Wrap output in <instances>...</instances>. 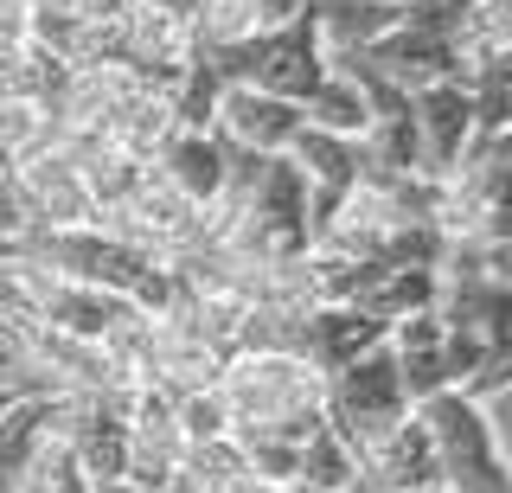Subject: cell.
Segmentation results:
<instances>
[{
  "label": "cell",
  "mask_w": 512,
  "mask_h": 493,
  "mask_svg": "<svg viewBox=\"0 0 512 493\" xmlns=\"http://www.w3.org/2000/svg\"><path fill=\"white\" fill-rule=\"evenodd\" d=\"M237 429L231 436H295L308 442L327 423V372L301 353H231L218 378Z\"/></svg>",
  "instance_id": "cell-1"
},
{
  "label": "cell",
  "mask_w": 512,
  "mask_h": 493,
  "mask_svg": "<svg viewBox=\"0 0 512 493\" xmlns=\"http://www.w3.org/2000/svg\"><path fill=\"white\" fill-rule=\"evenodd\" d=\"M436 308L448 321V365H455V385L474 391L480 378L512 353V289L480 269L474 244H448Z\"/></svg>",
  "instance_id": "cell-2"
},
{
  "label": "cell",
  "mask_w": 512,
  "mask_h": 493,
  "mask_svg": "<svg viewBox=\"0 0 512 493\" xmlns=\"http://www.w3.org/2000/svg\"><path fill=\"white\" fill-rule=\"evenodd\" d=\"M212 65L224 71V84H256V90H269V97H288V103L308 109V97L333 71V52H327V33H320V20L308 7L282 26H263L256 39L218 45Z\"/></svg>",
  "instance_id": "cell-3"
},
{
  "label": "cell",
  "mask_w": 512,
  "mask_h": 493,
  "mask_svg": "<svg viewBox=\"0 0 512 493\" xmlns=\"http://www.w3.org/2000/svg\"><path fill=\"white\" fill-rule=\"evenodd\" d=\"M327 417L352 436V449L372 455L378 442H391L397 429L416 417V391L404 378V365H397L391 340L372 346V353H359L352 365L327 378Z\"/></svg>",
  "instance_id": "cell-4"
},
{
  "label": "cell",
  "mask_w": 512,
  "mask_h": 493,
  "mask_svg": "<svg viewBox=\"0 0 512 493\" xmlns=\"http://www.w3.org/2000/svg\"><path fill=\"white\" fill-rule=\"evenodd\" d=\"M423 417H429V429H436V449H442V468H448V493H506L512 461L500 455L487 397L448 385L436 397H423Z\"/></svg>",
  "instance_id": "cell-5"
},
{
  "label": "cell",
  "mask_w": 512,
  "mask_h": 493,
  "mask_svg": "<svg viewBox=\"0 0 512 493\" xmlns=\"http://www.w3.org/2000/svg\"><path fill=\"white\" fill-rule=\"evenodd\" d=\"M45 225H96L90 180L64 148H45L32 161L7 167V237L45 231Z\"/></svg>",
  "instance_id": "cell-6"
},
{
  "label": "cell",
  "mask_w": 512,
  "mask_h": 493,
  "mask_svg": "<svg viewBox=\"0 0 512 493\" xmlns=\"http://www.w3.org/2000/svg\"><path fill=\"white\" fill-rule=\"evenodd\" d=\"M442 231L448 244H512V167L468 154V167H455L442 180Z\"/></svg>",
  "instance_id": "cell-7"
},
{
  "label": "cell",
  "mask_w": 512,
  "mask_h": 493,
  "mask_svg": "<svg viewBox=\"0 0 512 493\" xmlns=\"http://www.w3.org/2000/svg\"><path fill=\"white\" fill-rule=\"evenodd\" d=\"M295 167L308 173V186H314V244H320V231L333 225V218L346 212V199L365 186V173H372V148H365L359 135H333V129H301L295 135Z\"/></svg>",
  "instance_id": "cell-8"
},
{
  "label": "cell",
  "mask_w": 512,
  "mask_h": 493,
  "mask_svg": "<svg viewBox=\"0 0 512 493\" xmlns=\"http://www.w3.org/2000/svg\"><path fill=\"white\" fill-rule=\"evenodd\" d=\"M391 340V321H378L372 308H359V301H308V314H301L295 327V353L320 365V372H340L352 365L359 353H372V346Z\"/></svg>",
  "instance_id": "cell-9"
},
{
  "label": "cell",
  "mask_w": 512,
  "mask_h": 493,
  "mask_svg": "<svg viewBox=\"0 0 512 493\" xmlns=\"http://www.w3.org/2000/svg\"><path fill=\"white\" fill-rule=\"evenodd\" d=\"M423 109V154H429V180H448L455 167H468V154L480 148V97L474 84L448 77V84L416 90Z\"/></svg>",
  "instance_id": "cell-10"
},
{
  "label": "cell",
  "mask_w": 512,
  "mask_h": 493,
  "mask_svg": "<svg viewBox=\"0 0 512 493\" xmlns=\"http://www.w3.org/2000/svg\"><path fill=\"white\" fill-rule=\"evenodd\" d=\"M301 129H308V109H301V103L269 97V90H256V84H224V103H218V135H224V148L288 154Z\"/></svg>",
  "instance_id": "cell-11"
},
{
  "label": "cell",
  "mask_w": 512,
  "mask_h": 493,
  "mask_svg": "<svg viewBox=\"0 0 512 493\" xmlns=\"http://www.w3.org/2000/svg\"><path fill=\"white\" fill-rule=\"evenodd\" d=\"M359 481H372L384 493H448V468H442V449H436V429H429L423 404H416V417L397 429L391 442H378V449L365 455Z\"/></svg>",
  "instance_id": "cell-12"
},
{
  "label": "cell",
  "mask_w": 512,
  "mask_h": 493,
  "mask_svg": "<svg viewBox=\"0 0 512 493\" xmlns=\"http://www.w3.org/2000/svg\"><path fill=\"white\" fill-rule=\"evenodd\" d=\"M365 58H372L378 71H391L397 84H410V90L461 77V45L442 39V33H423V26H391L378 45H365Z\"/></svg>",
  "instance_id": "cell-13"
},
{
  "label": "cell",
  "mask_w": 512,
  "mask_h": 493,
  "mask_svg": "<svg viewBox=\"0 0 512 493\" xmlns=\"http://www.w3.org/2000/svg\"><path fill=\"white\" fill-rule=\"evenodd\" d=\"M154 167L167 173V180L180 186L192 205H205V212H218L224 186H231V148H224L218 129H180Z\"/></svg>",
  "instance_id": "cell-14"
},
{
  "label": "cell",
  "mask_w": 512,
  "mask_h": 493,
  "mask_svg": "<svg viewBox=\"0 0 512 493\" xmlns=\"http://www.w3.org/2000/svg\"><path fill=\"white\" fill-rule=\"evenodd\" d=\"M391 353H397V365H404V378H410L416 404L455 385V365H448V321H442V308H423V314H410V321H397V327H391Z\"/></svg>",
  "instance_id": "cell-15"
},
{
  "label": "cell",
  "mask_w": 512,
  "mask_h": 493,
  "mask_svg": "<svg viewBox=\"0 0 512 493\" xmlns=\"http://www.w3.org/2000/svg\"><path fill=\"white\" fill-rule=\"evenodd\" d=\"M404 7L410 0H314V20L327 33V52H365L378 45L391 26H404Z\"/></svg>",
  "instance_id": "cell-16"
},
{
  "label": "cell",
  "mask_w": 512,
  "mask_h": 493,
  "mask_svg": "<svg viewBox=\"0 0 512 493\" xmlns=\"http://www.w3.org/2000/svg\"><path fill=\"white\" fill-rule=\"evenodd\" d=\"M308 122L314 129H333V135H372V97H365V84L352 77L346 65L327 71V84L308 97Z\"/></svg>",
  "instance_id": "cell-17"
},
{
  "label": "cell",
  "mask_w": 512,
  "mask_h": 493,
  "mask_svg": "<svg viewBox=\"0 0 512 493\" xmlns=\"http://www.w3.org/2000/svg\"><path fill=\"white\" fill-rule=\"evenodd\" d=\"M359 474H365V455L352 449V436L333 417L301 442V481H308V487H346L352 493V487H359Z\"/></svg>",
  "instance_id": "cell-18"
},
{
  "label": "cell",
  "mask_w": 512,
  "mask_h": 493,
  "mask_svg": "<svg viewBox=\"0 0 512 493\" xmlns=\"http://www.w3.org/2000/svg\"><path fill=\"white\" fill-rule=\"evenodd\" d=\"M436 295H442V269H384L359 308H372L378 321L397 327V321H410V314L436 308Z\"/></svg>",
  "instance_id": "cell-19"
},
{
  "label": "cell",
  "mask_w": 512,
  "mask_h": 493,
  "mask_svg": "<svg viewBox=\"0 0 512 493\" xmlns=\"http://www.w3.org/2000/svg\"><path fill=\"white\" fill-rule=\"evenodd\" d=\"M461 84H474L480 71L493 65V58L512 52V0H480L474 20L461 26Z\"/></svg>",
  "instance_id": "cell-20"
},
{
  "label": "cell",
  "mask_w": 512,
  "mask_h": 493,
  "mask_svg": "<svg viewBox=\"0 0 512 493\" xmlns=\"http://www.w3.org/2000/svg\"><path fill=\"white\" fill-rule=\"evenodd\" d=\"M7 493H96V474L84 468V455H77L71 442L52 436V442L39 449V461L26 468V481L7 487Z\"/></svg>",
  "instance_id": "cell-21"
},
{
  "label": "cell",
  "mask_w": 512,
  "mask_h": 493,
  "mask_svg": "<svg viewBox=\"0 0 512 493\" xmlns=\"http://www.w3.org/2000/svg\"><path fill=\"white\" fill-rule=\"evenodd\" d=\"M192 13H199L205 52H218V45H237V39H256V33L269 26L263 0H192Z\"/></svg>",
  "instance_id": "cell-22"
},
{
  "label": "cell",
  "mask_w": 512,
  "mask_h": 493,
  "mask_svg": "<svg viewBox=\"0 0 512 493\" xmlns=\"http://www.w3.org/2000/svg\"><path fill=\"white\" fill-rule=\"evenodd\" d=\"M180 423H186V442H218V436H231L237 417H231V404H224V391H186L180 397Z\"/></svg>",
  "instance_id": "cell-23"
},
{
  "label": "cell",
  "mask_w": 512,
  "mask_h": 493,
  "mask_svg": "<svg viewBox=\"0 0 512 493\" xmlns=\"http://www.w3.org/2000/svg\"><path fill=\"white\" fill-rule=\"evenodd\" d=\"M237 442H244L250 468L263 474V481H282V487L301 481V442L295 436H237Z\"/></svg>",
  "instance_id": "cell-24"
},
{
  "label": "cell",
  "mask_w": 512,
  "mask_h": 493,
  "mask_svg": "<svg viewBox=\"0 0 512 493\" xmlns=\"http://www.w3.org/2000/svg\"><path fill=\"white\" fill-rule=\"evenodd\" d=\"M474 257H480L487 276H500L506 289H512V244H474Z\"/></svg>",
  "instance_id": "cell-25"
},
{
  "label": "cell",
  "mask_w": 512,
  "mask_h": 493,
  "mask_svg": "<svg viewBox=\"0 0 512 493\" xmlns=\"http://www.w3.org/2000/svg\"><path fill=\"white\" fill-rule=\"evenodd\" d=\"M52 7H64V13H84V20H122V7H128V0H52Z\"/></svg>",
  "instance_id": "cell-26"
},
{
  "label": "cell",
  "mask_w": 512,
  "mask_h": 493,
  "mask_svg": "<svg viewBox=\"0 0 512 493\" xmlns=\"http://www.w3.org/2000/svg\"><path fill=\"white\" fill-rule=\"evenodd\" d=\"M314 0H263V13H269V26H282V20H295V13H308Z\"/></svg>",
  "instance_id": "cell-27"
},
{
  "label": "cell",
  "mask_w": 512,
  "mask_h": 493,
  "mask_svg": "<svg viewBox=\"0 0 512 493\" xmlns=\"http://www.w3.org/2000/svg\"><path fill=\"white\" fill-rule=\"evenodd\" d=\"M244 493H295V487H282V481H263V474H250V487Z\"/></svg>",
  "instance_id": "cell-28"
},
{
  "label": "cell",
  "mask_w": 512,
  "mask_h": 493,
  "mask_svg": "<svg viewBox=\"0 0 512 493\" xmlns=\"http://www.w3.org/2000/svg\"><path fill=\"white\" fill-rule=\"evenodd\" d=\"M506 493H512V481H506Z\"/></svg>",
  "instance_id": "cell-29"
}]
</instances>
